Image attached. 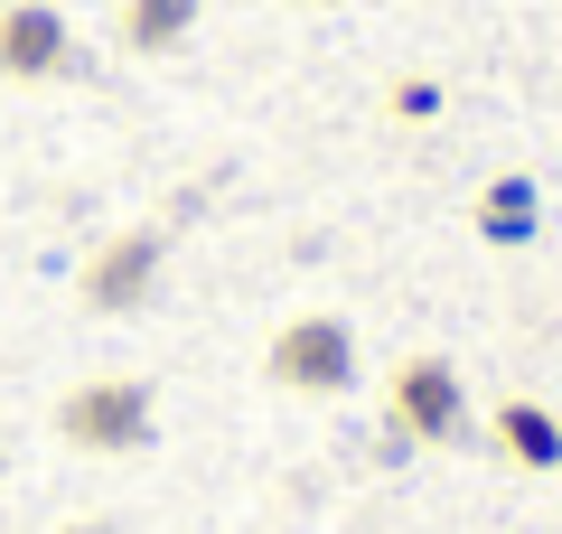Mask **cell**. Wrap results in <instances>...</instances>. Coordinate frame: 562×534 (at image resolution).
<instances>
[{"mask_svg": "<svg viewBox=\"0 0 562 534\" xmlns=\"http://www.w3.org/2000/svg\"><path fill=\"white\" fill-rule=\"evenodd\" d=\"M57 432L76 441V450H150L160 441V403H150V385L140 376H85L76 394H57Z\"/></svg>", "mask_w": 562, "mask_h": 534, "instance_id": "cell-1", "label": "cell"}, {"mask_svg": "<svg viewBox=\"0 0 562 534\" xmlns=\"http://www.w3.org/2000/svg\"><path fill=\"white\" fill-rule=\"evenodd\" d=\"M262 376H272L281 394H347V385H357V329L328 319V310L281 319L272 347H262Z\"/></svg>", "mask_w": 562, "mask_h": 534, "instance_id": "cell-2", "label": "cell"}, {"mask_svg": "<svg viewBox=\"0 0 562 534\" xmlns=\"http://www.w3.org/2000/svg\"><path fill=\"white\" fill-rule=\"evenodd\" d=\"M384 422H394V441H422V450H450V441H469L460 366H450V356H403L394 376H384Z\"/></svg>", "mask_w": 562, "mask_h": 534, "instance_id": "cell-3", "label": "cell"}, {"mask_svg": "<svg viewBox=\"0 0 562 534\" xmlns=\"http://www.w3.org/2000/svg\"><path fill=\"white\" fill-rule=\"evenodd\" d=\"M160 263H169L160 225H132V235L94 244V263H85V310H94V319H132L140 300L160 291Z\"/></svg>", "mask_w": 562, "mask_h": 534, "instance_id": "cell-4", "label": "cell"}, {"mask_svg": "<svg viewBox=\"0 0 562 534\" xmlns=\"http://www.w3.org/2000/svg\"><path fill=\"white\" fill-rule=\"evenodd\" d=\"M76 66V38H66V20L47 10V0H10L0 10V76L10 85H47Z\"/></svg>", "mask_w": 562, "mask_h": 534, "instance_id": "cell-5", "label": "cell"}, {"mask_svg": "<svg viewBox=\"0 0 562 534\" xmlns=\"http://www.w3.org/2000/svg\"><path fill=\"white\" fill-rule=\"evenodd\" d=\"M487 441H497V459H506V469H525V478L562 469V413H553V403H535V394H506L497 422H487Z\"/></svg>", "mask_w": 562, "mask_h": 534, "instance_id": "cell-6", "label": "cell"}, {"mask_svg": "<svg viewBox=\"0 0 562 534\" xmlns=\"http://www.w3.org/2000/svg\"><path fill=\"white\" fill-rule=\"evenodd\" d=\"M198 10H206V0H122V10H113V38L132 47V57H169V47L198 29Z\"/></svg>", "mask_w": 562, "mask_h": 534, "instance_id": "cell-7", "label": "cell"}, {"mask_svg": "<svg viewBox=\"0 0 562 534\" xmlns=\"http://www.w3.org/2000/svg\"><path fill=\"white\" fill-rule=\"evenodd\" d=\"M479 235H497V244L535 235V188H525V178H497V188L479 198Z\"/></svg>", "mask_w": 562, "mask_h": 534, "instance_id": "cell-8", "label": "cell"}, {"mask_svg": "<svg viewBox=\"0 0 562 534\" xmlns=\"http://www.w3.org/2000/svg\"><path fill=\"white\" fill-rule=\"evenodd\" d=\"M394 113H403V122H413V113H441V85H422V76H403V85H394Z\"/></svg>", "mask_w": 562, "mask_h": 534, "instance_id": "cell-9", "label": "cell"}]
</instances>
